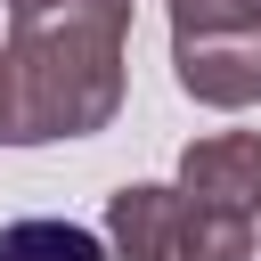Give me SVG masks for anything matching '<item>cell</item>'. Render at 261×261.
<instances>
[{
    "label": "cell",
    "mask_w": 261,
    "mask_h": 261,
    "mask_svg": "<svg viewBox=\"0 0 261 261\" xmlns=\"http://www.w3.org/2000/svg\"><path fill=\"white\" fill-rule=\"evenodd\" d=\"M8 147L90 139L122 114L130 0H8Z\"/></svg>",
    "instance_id": "1"
},
{
    "label": "cell",
    "mask_w": 261,
    "mask_h": 261,
    "mask_svg": "<svg viewBox=\"0 0 261 261\" xmlns=\"http://www.w3.org/2000/svg\"><path fill=\"white\" fill-rule=\"evenodd\" d=\"M171 82L196 106H212V114L261 106V24H237V33H171Z\"/></svg>",
    "instance_id": "2"
},
{
    "label": "cell",
    "mask_w": 261,
    "mask_h": 261,
    "mask_svg": "<svg viewBox=\"0 0 261 261\" xmlns=\"http://www.w3.org/2000/svg\"><path fill=\"white\" fill-rule=\"evenodd\" d=\"M179 204L196 212H237V220H261V130H212L179 155Z\"/></svg>",
    "instance_id": "3"
},
{
    "label": "cell",
    "mask_w": 261,
    "mask_h": 261,
    "mask_svg": "<svg viewBox=\"0 0 261 261\" xmlns=\"http://www.w3.org/2000/svg\"><path fill=\"white\" fill-rule=\"evenodd\" d=\"M106 261H179V188L130 179L106 196Z\"/></svg>",
    "instance_id": "4"
},
{
    "label": "cell",
    "mask_w": 261,
    "mask_h": 261,
    "mask_svg": "<svg viewBox=\"0 0 261 261\" xmlns=\"http://www.w3.org/2000/svg\"><path fill=\"white\" fill-rule=\"evenodd\" d=\"M0 261H106V237L82 220H8Z\"/></svg>",
    "instance_id": "5"
},
{
    "label": "cell",
    "mask_w": 261,
    "mask_h": 261,
    "mask_svg": "<svg viewBox=\"0 0 261 261\" xmlns=\"http://www.w3.org/2000/svg\"><path fill=\"white\" fill-rule=\"evenodd\" d=\"M253 245H261V220L179 204V261H253Z\"/></svg>",
    "instance_id": "6"
},
{
    "label": "cell",
    "mask_w": 261,
    "mask_h": 261,
    "mask_svg": "<svg viewBox=\"0 0 261 261\" xmlns=\"http://www.w3.org/2000/svg\"><path fill=\"white\" fill-rule=\"evenodd\" d=\"M171 8V33H237V24H261V0H163Z\"/></svg>",
    "instance_id": "7"
},
{
    "label": "cell",
    "mask_w": 261,
    "mask_h": 261,
    "mask_svg": "<svg viewBox=\"0 0 261 261\" xmlns=\"http://www.w3.org/2000/svg\"><path fill=\"white\" fill-rule=\"evenodd\" d=\"M0 147H8V49H0Z\"/></svg>",
    "instance_id": "8"
}]
</instances>
